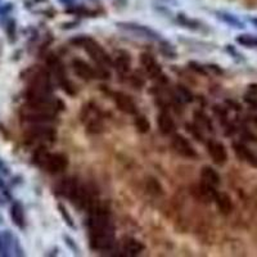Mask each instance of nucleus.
Returning <instances> with one entry per match:
<instances>
[{"label":"nucleus","mask_w":257,"mask_h":257,"mask_svg":"<svg viewBox=\"0 0 257 257\" xmlns=\"http://www.w3.org/2000/svg\"><path fill=\"white\" fill-rule=\"evenodd\" d=\"M10 216H12V220H13V223L16 224L18 228H24L25 227L24 208H22V206H21L18 202L13 203V206H12V210H10Z\"/></svg>","instance_id":"dca6fc26"},{"label":"nucleus","mask_w":257,"mask_h":257,"mask_svg":"<svg viewBox=\"0 0 257 257\" xmlns=\"http://www.w3.org/2000/svg\"><path fill=\"white\" fill-rule=\"evenodd\" d=\"M215 203H216L217 210L220 211L221 215H229L233 211V201L228 196L227 193H217L215 197Z\"/></svg>","instance_id":"9b49d317"},{"label":"nucleus","mask_w":257,"mask_h":257,"mask_svg":"<svg viewBox=\"0 0 257 257\" xmlns=\"http://www.w3.org/2000/svg\"><path fill=\"white\" fill-rule=\"evenodd\" d=\"M157 122H158L159 131L165 135H170L175 131V122L167 112H161L157 117Z\"/></svg>","instance_id":"9d476101"},{"label":"nucleus","mask_w":257,"mask_h":257,"mask_svg":"<svg viewBox=\"0 0 257 257\" xmlns=\"http://www.w3.org/2000/svg\"><path fill=\"white\" fill-rule=\"evenodd\" d=\"M35 162L37 165L43 166L49 173L58 174L62 173L68 166L67 157L62 153H49L44 149L37 151L35 154Z\"/></svg>","instance_id":"f257e3e1"},{"label":"nucleus","mask_w":257,"mask_h":257,"mask_svg":"<svg viewBox=\"0 0 257 257\" xmlns=\"http://www.w3.org/2000/svg\"><path fill=\"white\" fill-rule=\"evenodd\" d=\"M72 67H74L75 74L77 75L78 77L84 78V80H92V78L95 77V71L92 68V66L85 61L75 59L72 62Z\"/></svg>","instance_id":"1a4fd4ad"},{"label":"nucleus","mask_w":257,"mask_h":257,"mask_svg":"<svg viewBox=\"0 0 257 257\" xmlns=\"http://www.w3.org/2000/svg\"><path fill=\"white\" fill-rule=\"evenodd\" d=\"M237 43L246 48H257V37L248 34L239 35L237 37Z\"/></svg>","instance_id":"a211bd4d"},{"label":"nucleus","mask_w":257,"mask_h":257,"mask_svg":"<svg viewBox=\"0 0 257 257\" xmlns=\"http://www.w3.org/2000/svg\"><path fill=\"white\" fill-rule=\"evenodd\" d=\"M120 27H124L125 30L131 31L134 34L139 35V37H144V39H149V40H157L158 35L151 28L142 26V25H135V24H119Z\"/></svg>","instance_id":"0eeeda50"},{"label":"nucleus","mask_w":257,"mask_h":257,"mask_svg":"<svg viewBox=\"0 0 257 257\" xmlns=\"http://www.w3.org/2000/svg\"><path fill=\"white\" fill-rule=\"evenodd\" d=\"M140 64L151 78H154L161 75V67H159V64L157 63L153 55L148 54V53H143L140 55Z\"/></svg>","instance_id":"423d86ee"},{"label":"nucleus","mask_w":257,"mask_h":257,"mask_svg":"<svg viewBox=\"0 0 257 257\" xmlns=\"http://www.w3.org/2000/svg\"><path fill=\"white\" fill-rule=\"evenodd\" d=\"M113 101H115L117 108L126 115H135L136 113V104L135 102L132 101V98L130 95L125 94L122 92H116L113 94Z\"/></svg>","instance_id":"7ed1b4c3"},{"label":"nucleus","mask_w":257,"mask_h":257,"mask_svg":"<svg viewBox=\"0 0 257 257\" xmlns=\"http://www.w3.org/2000/svg\"><path fill=\"white\" fill-rule=\"evenodd\" d=\"M207 151H208L211 158L216 165H224L227 162L228 153L223 143L216 142V140H210L207 143Z\"/></svg>","instance_id":"39448f33"},{"label":"nucleus","mask_w":257,"mask_h":257,"mask_svg":"<svg viewBox=\"0 0 257 257\" xmlns=\"http://www.w3.org/2000/svg\"><path fill=\"white\" fill-rule=\"evenodd\" d=\"M75 44L80 45L85 49V51L88 53L89 57L92 58L95 63H98L102 67H107L111 64V57L107 54V51L102 48L99 43L90 39L88 36H80L76 40H74Z\"/></svg>","instance_id":"f03ea898"},{"label":"nucleus","mask_w":257,"mask_h":257,"mask_svg":"<svg viewBox=\"0 0 257 257\" xmlns=\"http://www.w3.org/2000/svg\"><path fill=\"white\" fill-rule=\"evenodd\" d=\"M134 125H135L136 130L140 134H147L151 128V124H149L146 116H136L135 120H134Z\"/></svg>","instance_id":"f3484780"},{"label":"nucleus","mask_w":257,"mask_h":257,"mask_svg":"<svg viewBox=\"0 0 257 257\" xmlns=\"http://www.w3.org/2000/svg\"><path fill=\"white\" fill-rule=\"evenodd\" d=\"M201 179L203 183L208 184L211 186H216L220 184V175L211 166H203L201 170Z\"/></svg>","instance_id":"f8f14e48"},{"label":"nucleus","mask_w":257,"mask_h":257,"mask_svg":"<svg viewBox=\"0 0 257 257\" xmlns=\"http://www.w3.org/2000/svg\"><path fill=\"white\" fill-rule=\"evenodd\" d=\"M248 92L252 95H255V97H257V84L250 85V86H248Z\"/></svg>","instance_id":"aec40b11"},{"label":"nucleus","mask_w":257,"mask_h":257,"mask_svg":"<svg viewBox=\"0 0 257 257\" xmlns=\"http://www.w3.org/2000/svg\"><path fill=\"white\" fill-rule=\"evenodd\" d=\"M143 250H144V246L142 242H139L134 238H128L124 242V252L128 256H136V255L142 254Z\"/></svg>","instance_id":"4468645a"},{"label":"nucleus","mask_w":257,"mask_h":257,"mask_svg":"<svg viewBox=\"0 0 257 257\" xmlns=\"http://www.w3.org/2000/svg\"><path fill=\"white\" fill-rule=\"evenodd\" d=\"M113 64H115L117 71L121 72V74H125V72H128L130 70V64H131L130 55L128 53H125V51H119L117 55H116Z\"/></svg>","instance_id":"2eb2a0df"},{"label":"nucleus","mask_w":257,"mask_h":257,"mask_svg":"<svg viewBox=\"0 0 257 257\" xmlns=\"http://www.w3.org/2000/svg\"><path fill=\"white\" fill-rule=\"evenodd\" d=\"M58 208H59V211H61L62 217H63L64 221H66V224H67L68 227H70V228H75V224L72 223L71 215H70V213H68V211L66 210V207H63V206H62V205H59V206H58Z\"/></svg>","instance_id":"6ab92c4d"},{"label":"nucleus","mask_w":257,"mask_h":257,"mask_svg":"<svg viewBox=\"0 0 257 257\" xmlns=\"http://www.w3.org/2000/svg\"><path fill=\"white\" fill-rule=\"evenodd\" d=\"M78 189H80V185H78L76 180L66 179L57 186V193L58 194H61L62 197H66V198L74 200L75 196L77 194Z\"/></svg>","instance_id":"6e6552de"},{"label":"nucleus","mask_w":257,"mask_h":257,"mask_svg":"<svg viewBox=\"0 0 257 257\" xmlns=\"http://www.w3.org/2000/svg\"><path fill=\"white\" fill-rule=\"evenodd\" d=\"M233 149L234 152H235V154H237L238 158L242 159V161H247V162H250L251 165L257 166V161H256L257 158L254 156V153L251 152L247 147L243 146V144H239V143H235V144L233 146Z\"/></svg>","instance_id":"ddd939ff"},{"label":"nucleus","mask_w":257,"mask_h":257,"mask_svg":"<svg viewBox=\"0 0 257 257\" xmlns=\"http://www.w3.org/2000/svg\"><path fill=\"white\" fill-rule=\"evenodd\" d=\"M173 148L176 152L179 153L180 156L185 157V158H196L197 153L196 149L193 148V146L189 143V140L184 138L183 135H175L173 139Z\"/></svg>","instance_id":"20e7f679"}]
</instances>
